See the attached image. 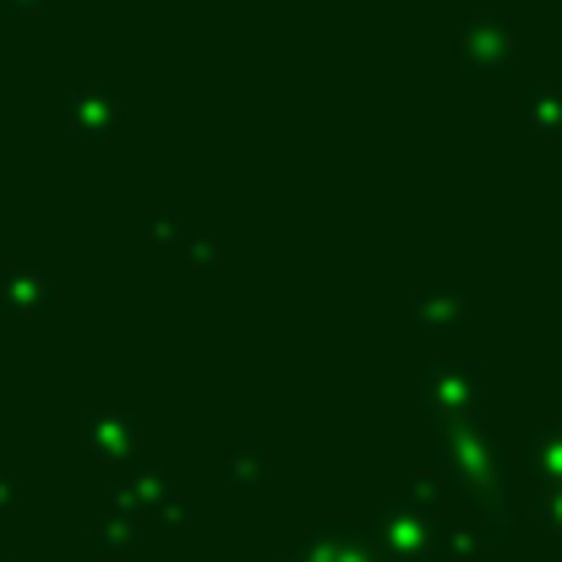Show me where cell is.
<instances>
[{
  "instance_id": "1",
  "label": "cell",
  "mask_w": 562,
  "mask_h": 562,
  "mask_svg": "<svg viewBox=\"0 0 562 562\" xmlns=\"http://www.w3.org/2000/svg\"><path fill=\"white\" fill-rule=\"evenodd\" d=\"M459 49H464V66H470V71H508V60H514V38H508L503 22H475V27H464Z\"/></svg>"
},
{
  "instance_id": "2",
  "label": "cell",
  "mask_w": 562,
  "mask_h": 562,
  "mask_svg": "<svg viewBox=\"0 0 562 562\" xmlns=\"http://www.w3.org/2000/svg\"><path fill=\"white\" fill-rule=\"evenodd\" d=\"M426 398H431L437 409L470 415V404H475V372H470V367H448V372H431V376H426Z\"/></svg>"
},
{
  "instance_id": "3",
  "label": "cell",
  "mask_w": 562,
  "mask_h": 562,
  "mask_svg": "<svg viewBox=\"0 0 562 562\" xmlns=\"http://www.w3.org/2000/svg\"><path fill=\"white\" fill-rule=\"evenodd\" d=\"M459 312H464L459 295H437V290H420V295H415V328H420V334H431V328H459Z\"/></svg>"
},
{
  "instance_id": "4",
  "label": "cell",
  "mask_w": 562,
  "mask_h": 562,
  "mask_svg": "<svg viewBox=\"0 0 562 562\" xmlns=\"http://www.w3.org/2000/svg\"><path fill=\"white\" fill-rule=\"evenodd\" d=\"M66 110H71V126L77 132H104L115 121V99L110 93H71Z\"/></svg>"
},
{
  "instance_id": "5",
  "label": "cell",
  "mask_w": 562,
  "mask_h": 562,
  "mask_svg": "<svg viewBox=\"0 0 562 562\" xmlns=\"http://www.w3.org/2000/svg\"><path fill=\"white\" fill-rule=\"evenodd\" d=\"M88 437H93V453L115 459V453H126V448H132V420H126V415H93Z\"/></svg>"
},
{
  "instance_id": "6",
  "label": "cell",
  "mask_w": 562,
  "mask_h": 562,
  "mask_svg": "<svg viewBox=\"0 0 562 562\" xmlns=\"http://www.w3.org/2000/svg\"><path fill=\"white\" fill-rule=\"evenodd\" d=\"M257 464H262V448H257V442H240V453H235V459H224V481H229V475L240 481V475H251Z\"/></svg>"
},
{
  "instance_id": "7",
  "label": "cell",
  "mask_w": 562,
  "mask_h": 562,
  "mask_svg": "<svg viewBox=\"0 0 562 562\" xmlns=\"http://www.w3.org/2000/svg\"><path fill=\"white\" fill-rule=\"evenodd\" d=\"M0 5H5V11H33L38 0H0Z\"/></svg>"
}]
</instances>
